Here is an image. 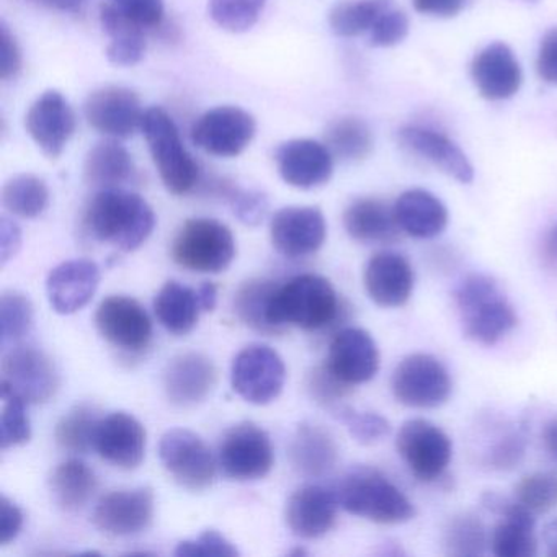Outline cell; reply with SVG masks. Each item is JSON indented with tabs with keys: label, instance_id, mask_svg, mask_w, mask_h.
Returning <instances> with one entry per match:
<instances>
[{
	"label": "cell",
	"instance_id": "obj_1",
	"mask_svg": "<svg viewBox=\"0 0 557 557\" xmlns=\"http://www.w3.org/2000/svg\"><path fill=\"white\" fill-rule=\"evenodd\" d=\"M462 334L484 347H494L518 325V315L507 295L492 276L469 273L453 292Z\"/></svg>",
	"mask_w": 557,
	"mask_h": 557
},
{
	"label": "cell",
	"instance_id": "obj_2",
	"mask_svg": "<svg viewBox=\"0 0 557 557\" xmlns=\"http://www.w3.org/2000/svg\"><path fill=\"white\" fill-rule=\"evenodd\" d=\"M87 231L100 243L123 252L139 249L156 227V214L145 198L122 188H107L90 200Z\"/></svg>",
	"mask_w": 557,
	"mask_h": 557
},
{
	"label": "cell",
	"instance_id": "obj_3",
	"mask_svg": "<svg viewBox=\"0 0 557 557\" xmlns=\"http://www.w3.org/2000/svg\"><path fill=\"white\" fill-rule=\"evenodd\" d=\"M338 504L348 513L377 524H400L413 520L416 507L406 494L374 468L351 469L337 492Z\"/></svg>",
	"mask_w": 557,
	"mask_h": 557
},
{
	"label": "cell",
	"instance_id": "obj_4",
	"mask_svg": "<svg viewBox=\"0 0 557 557\" xmlns=\"http://www.w3.org/2000/svg\"><path fill=\"white\" fill-rule=\"evenodd\" d=\"M341 301L332 283L321 275H299L278 286L270 305L273 327L295 325L302 331H319L341 314Z\"/></svg>",
	"mask_w": 557,
	"mask_h": 557
},
{
	"label": "cell",
	"instance_id": "obj_5",
	"mask_svg": "<svg viewBox=\"0 0 557 557\" xmlns=\"http://www.w3.org/2000/svg\"><path fill=\"white\" fill-rule=\"evenodd\" d=\"M141 132L164 187L177 197L194 190L200 171L171 115L161 107L146 110Z\"/></svg>",
	"mask_w": 557,
	"mask_h": 557
},
{
	"label": "cell",
	"instance_id": "obj_6",
	"mask_svg": "<svg viewBox=\"0 0 557 557\" xmlns=\"http://www.w3.org/2000/svg\"><path fill=\"white\" fill-rule=\"evenodd\" d=\"M175 263L198 273H221L236 257V240L226 224L208 218L188 220L172 246Z\"/></svg>",
	"mask_w": 557,
	"mask_h": 557
},
{
	"label": "cell",
	"instance_id": "obj_7",
	"mask_svg": "<svg viewBox=\"0 0 557 557\" xmlns=\"http://www.w3.org/2000/svg\"><path fill=\"white\" fill-rule=\"evenodd\" d=\"M397 403L412 409H436L448 403L453 381L445 364L430 354L407 355L391 380Z\"/></svg>",
	"mask_w": 557,
	"mask_h": 557
},
{
	"label": "cell",
	"instance_id": "obj_8",
	"mask_svg": "<svg viewBox=\"0 0 557 557\" xmlns=\"http://www.w3.org/2000/svg\"><path fill=\"white\" fill-rule=\"evenodd\" d=\"M396 449L420 482L440 481L453 459L451 438L426 419L406 420L397 432Z\"/></svg>",
	"mask_w": 557,
	"mask_h": 557
},
{
	"label": "cell",
	"instance_id": "obj_9",
	"mask_svg": "<svg viewBox=\"0 0 557 557\" xmlns=\"http://www.w3.org/2000/svg\"><path fill=\"white\" fill-rule=\"evenodd\" d=\"M256 119L240 107L221 106L208 110L195 122V146L214 158H237L256 138Z\"/></svg>",
	"mask_w": 557,
	"mask_h": 557
},
{
	"label": "cell",
	"instance_id": "obj_10",
	"mask_svg": "<svg viewBox=\"0 0 557 557\" xmlns=\"http://www.w3.org/2000/svg\"><path fill=\"white\" fill-rule=\"evenodd\" d=\"M286 368L282 357L267 345H249L234 358L231 383L247 403L265 406L282 394Z\"/></svg>",
	"mask_w": 557,
	"mask_h": 557
},
{
	"label": "cell",
	"instance_id": "obj_11",
	"mask_svg": "<svg viewBox=\"0 0 557 557\" xmlns=\"http://www.w3.org/2000/svg\"><path fill=\"white\" fill-rule=\"evenodd\" d=\"M220 466L234 481H259L273 468L269 433L252 422L234 425L220 443Z\"/></svg>",
	"mask_w": 557,
	"mask_h": 557
},
{
	"label": "cell",
	"instance_id": "obj_12",
	"mask_svg": "<svg viewBox=\"0 0 557 557\" xmlns=\"http://www.w3.org/2000/svg\"><path fill=\"white\" fill-rule=\"evenodd\" d=\"M159 456L165 471L182 487L205 491L210 487L216 474L213 455L207 443L185 429H172L161 438Z\"/></svg>",
	"mask_w": 557,
	"mask_h": 557
},
{
	"label": "cell",
	"instance_id": "obj_13",
	"mask_svg": "<svg viewBox=\"0 0 557 557\" xmlns=\"http://www.w3.org/2000/svg\"><path fill=\"white\" fill-rule=\"evenodd\" d=\"M27 404L48 403L60 387L53 360L40 348L14 347L2 358V383Z\"/></svg>",
	"mask_w": 557,
	"mask_h": 557
},
{
	"label": "cell",
	"instance_id": "obj_14",
	"mask_svg": "<svg viewBox=\"0 0 557 557\" xmlns=\"http://www.w3.org/2000/svg\"><path fill=\"white\" fill-rule=\"evenodd\" d=\"M145 113L138 94L128 87H102L94 90L84 103L87 123L112 139L132 138L143 128Z\"/></svg>",
	"mask_w": 557,
	"mask_h": 557
},
{
	"label": "cell",
	"instance_id": "obj_15",
	"mask_svg": "<svg viewBox=\"0 0 557 557\" xmlns=\"http://www.w3.org/2000/svg\"><path fill=\"white\" fill-rule=\"evenodd\" d=\"M76 113L66 97L48 90L35 100L25 116L28 135L47 158L58 159L76 132Z\"/></svg>",
	"mask_w": 557,
	"mask_h": 557
},
{
	"label": "cell",
	"instance_id": "obj_16",
	"mask_svg": "<svg viewBox=\"0 0 557 557\" xmlns=\"http://www.w3.org/2000/svg\"><path fill=\"white\" fill-rule=\"evenodd\" d=\"M380 348L370 332L360 327L342 329L329 347L327 370L347 386L373 380L380 371Z\"/></svg>",
	"mask_w": 557,
	"mask_h": 557
},
{
	"label": "cell",
	"instance_id": "obj_17",
	"mask_svg": "<svg viewBox=\"0 0 557 557\" xmlns=\"http://www.w3.org/2000/svg\"><path fill=\"white\" fill-rule=\"evenodd\" d=\"M325 236L327 224L319 208H283L270 224L273 247L288 259H301L318 252L324 246Z\"/></svg>",
	"mask_w": 557,
	"mask_h": 557
},
{
	"label": "cell",
	"instance_id": "obj_18",
	"mask_svg": "<svg viewBox=\"0 0 557 557\" xmlns=\"http://www.w3.org/2000/svg\"><path fill=\"white\" fill-rule=\"evenodd\" d=\"M154 504V494L148 487L110 492L97 504L92 521L109 536H132L151 524Z\"/></svg>",
	"mask_w": 557,
	"mask_h": 557
},
{
	"label": "cell",
	"instance_id": "obj_19",
	"mask_svg": "<svg viewBox=\"0 0 557 557\" xmlns=\"http://www.w3.org/2000/svg\"><path fill=\"white\" fill-rule=\"evenodd\" d=\"M96 324L100 335L123 350L139 351L148 347L152 324L148 312L136 299L110 296L97 309Z\"/></svg>",
	"mask_w": 557,
	"mask_h": 557
},
{
	"label": "cell",
	"instance_id": "obj_20",
	"mask_svg": "<svg viewBox=\"0 0 557 557\" xmlns=\"http://www.w3.org/2000/svg\"><path fill=\"white\" fill-rule=\"evenodd\" d=\"M364 289L380 308H403L416 285L412 263L403 253L383 250L374 253L364 267Z\"/></svg>",
	"mask_w": 557,
	"mask_h": 557
},
{
	"label": "cell",
	"instance_id": "obj_21",
	"mask_svg": "<svg viewBox=\"0 0 557 557\" xmlns=\"http://www.w3.org/2000/svg\"><path fill=\"white\" fill-rule=\"evenodd\" d=\"M334 156L324 143L292 139L276 151V165L286 184L301 190L322 187L334 174Z\"/></svg>",
	"mask_w": 557,
	"mask_h": 557
},
{
	"label": "cell",
	"instance_id": "obj_22",
	"mask_svg": "<svg viewBox=\"0 0 557 557\" xmlns=\"http://www.w3.org/2000/svg\"><path fill=\"white\" fill-rule=\"evenodd\" d=\"M471 79L482 99L500 102L517 96L523 84V73L511 48L495 41L475 54Z\"/></svg>",
	"mask_w": 557,
	"mask_h": 557
},
{
	"label": "cell",
	"instance_id": "obj_23",
	"mask_svg": "<svg viewBox=\"0 0 557 557\" xmlns=\"http://www.w3.org/2000/svg\"><path fill=\"white\" fill-rule=\"evenodd\" d=\"M397 139L404 149L419 156L459 184L468 185L474 181V168L468 156L448 136L435 129L409 125L399 129Z\"/></svg>",
	"mask_w": 557,
	"mask_h": 557
},
{
	"label": "cell",
	"instance_id": "obj_24",
	"mask_svg": "<svg viewBox=\"0 0 557 557\" xmlns=\"http://www.w3.org/2000/svg\"><path fill=\"white\" fill-rule=\"evenodd\" d=\"M94 448L116 468L136 469L145 459V426L132 413H110L97 425Z\"/></svg>",
	"mask_w": 557,
	"mask_h": 557
},
{
	"label": "cell",
	"instance_id": "obj_25",
	"mask_svg": "<svg viewBox=\"0 0 557 557\" xmlns=\"http://www.w3.org/2000/svg\"><path fill=\"white\" fill-rule=\"evenodd\" d=\"M216 384V367L203 354L188 351L169 361L164 371V391L177 407L203 403Z\"/></svg>",
	"mask_w": 557,
	"mask_h": 557
},
{
	"label": "cell",
	"instance_id": "obj_26",
	"mask_svg": "<svg viewBox=\"0 0 557 557\" xmlns=\"http://www.w3.org/2000/svg\"><path fill=\"white\" fill-rule=\"evenodd\" d=\"M338 505L335 492L321 485H305L289 497L286 523L296 536L318 540L334 528Z\"/></svg>",
	"mask_w": 557,
	"mask_h": 557
},
{
	"label": "cell",
	"instance_id": "obj_27",
	"mask_svg": "<svg viewBox=\"0 0 557 557\" xmlns=\"http://www.w3.org/2000/svg\"><path fill=\"white\" fill-rule=\"evenodd\" d=\"M100 283V270L92 260H70L51 270L47 292L50 305L60 314L74 312L89 305Z\"/></svg>",
	"mask_w": 557,
	"mask_h": 557
},
{
	"label": "cell",
	"instance_id": "obj_28",
	"mask_svg": "<svg viewBox=\"0 0 557 557\" xmlns=\"http://www.w3.org/2000/svg\"><path fill=\"white\" fill-rule=\"evenodd\" d=\"M393 208L400 231L413 239H435L448 226L445 205L423 188L404 191Z\"/></svg>",
	"mask_w": 557,
	"mask_h": 557
},
{
	"label": "cell",
	"instance_id": "obj_29",
	"mask_svg": "<svg viewBox=\"0 0 557 557\" xmlns=\"http://www.w3.org/2000/svg\"><path fill=\"white\" fill-rule=\"evenodd\" d=\"M344 227L360 244H394L403 236L394 208L377 198L355 200L345 210Z\"/></svg>",
	"mask_w": 557,
	"mask_h": 557
},
{
	"label": "cell",
	"instance_id": "obj_30",
	"mask_svg": "<svg viewBox=\"0 0 557 557\" xmlns=\"http://www.w3.org/2000/svg\"><path fill=\"white\" fill-rule=\"evenodd\" d=\"M289 456L296 471L308 478H322L337 465V443L322 426L302 423L293 436Z\"/></svg>",
	"mask_w": 557,
	"mask_h": 557
},
{
	"label": "cell",
	"instance_id": "obj_31",
	"mask_svg": "<svg viewBox=\"0 0 557 557\" xmlns=\"http://www.w3.org/2000/svg\"><path fill=\"white\" fill-rule=\"evenodd\" d=\"M133 174L135 162L119 139L107 138L106 141L97 143L87 152L84 161V181L99 190L120 188Z\"/></svg>",
	"mask_w": 557,
	"mask_h": 557
},
{
	"label": "cell",
	"instance_id": "obj_32",
	"mask_svg": "<svg viewBox=\"0 0 557 557\" xmlns=\"http://www.w3.org/2000/svg\"><path fill=\"white\" fill-rule=\"evenodd\" d=\"M100 22L112 41L107 48L110 63L120 67H132L145 58V28L138 27L112 4L102 5Z\"/></svg>",
	"mask_w": 557,
	"mask_h": 557
},
{
	"label": "cell",
	"instance_id": "obj_33",
	"mask_svg": "<svg viewBox=\"0 0 557 557\" xmlns=\"http://www.w3.org/2000/svg\"><path fill=\"white\" fill-rule=\"evenodd\" d=\"M154 311L165 331L174 335H187L194 331L203 308L198 292L172 280L156 296Z\"/></svg>",
	"mask_w": 557,
	"mask_h": 557
},
{
	"label": "cell",
	"instance_id": "obj_34",
	"mask_svg": "<svg viewBox=\"0 0 557 557\" xmlns=\"http://www.w3.org/2000/svg\"><path fill=\"white\" fill-rule=\"evenodd\" d=\"M50 484L54 502L66 511L81 510L97 491L96 474L81 459L61 462L54 469Z\"/></svg>",
	"mask_w": 557,
	"mask_h": 557
},
{
	"label": "cell",
	"instance_id": "obj_35",
	"mask_svg": "<svg viewBox=\"0 0 557 557\" xmlns=\"http://www.w3.org/2000/svg\"><path fill=\"white\" fill-rule=\"evenodd\" d=\"M324 145L341 161H363L373 151V132L358 116H342L325 129Z\"/></svg>",
	"mask_w": 557,
	"mask_h": 557
},
{
	"label": "cell",
	"instance_id": "obj_36",
	"mask_svg": "<svg viewBox=\"0 0 557 557\" xmlns=\"http://www.w3.org/2000/svg\"><path fill=\"white\" fill-rule=\"evenodd\" d=\"M443 547L448 556H482L491 547V533L474 513H458L449 518L443 530Z\"/></svg>",
	"mask_w": 557,
	"mask_h": 557
},
{
	"label": "cell",
	"instance_id": "obj_37",
	"mask_svg": "<svg viewBox=\"0 0 557 557\" xmlns=\"http://www.w3.org/2000/svg\"><path fill=\"white\" fill-rule=\"evenodd\" d=\"M2 203L14 216L34 220L40 216L50 203V188L44 178L34 174H21L5 182Z\"/></svg>",
	"mask_w": 557,
	"mask_h": 557
},
{
	"label": "cell",
	"instance_id": "obj_38",
	"mask_svg": "<svg viewBox=\"0 0 557 557\" xmlns=\"http://www.w3.org/2000/svg\"><path fill=\"white\" fill-rule=\"evenodd\" d=\"M391 4V0H347L329 12V25L337 37H360L373 28Z\"/></svg>",
	"mask_w": 557,
	"mask_h": 557
},
{
	"label": "cell",
	"instance_id": "obj_39",
	"mask_svg": "<svg viewBox=\"0 0 557 557\" xmlns=\"http://www.w3.org/2000/svg\"><path fill=\"white\" fill-rule=\"evenodd\" d=\"M278 285L270 280H249L240 286L234 298V309L240 321L263 334H275L269 319L270 305Z\"/></svg>",
	"mask_w": 557,
	"mask_h": 557
},
{
	"label": "cell",
	"instance_id": "obj_40",
	"mask_svg": "<svg viewBox=\"0 0 557 557\" xmlns=\"http://www.w3.org/2000/svg\"><path fill=\"white\" fill-rule=\"evenodd\" d=\"M536 518H500L491 531V550L497 557H534Z\"/></svg>",
	"mask_w": 557,
	"mask_h": 557
},
{
	"label": "cell",
	"instance_id": "obj_41",
	"mask_svg": "<svg viewBox=\"0 0 557 557\" xmlns=\"http://www.w3.org/2000/svg\"><path fill=\"white\" fill-rule=\"evenodd\" d=\"M100 419L96 410L89 406H77L60 420L57 425V442L61 448L70 453L90 451L96 440L97 425Z\"/></svg>",
	"mask_w": 557,
	"mask_h": 557
},
{
	"label": "cell",
	"instance_id": "obj_42",
	"mask_svg": "<svg viewBox=\"0 0 557 557\" xmlns=\"http://www.w3.org/2000/svg\"><path fill=\"white\" fill-rule=\"evenodd\" d=\"M269 0H208L211 21L230 32L244 34L256 27Z\"/></svg>",
	"mask_w": 557,
	"mask_h": 557
},
{
	"label": "cell",
	"instance_id": "obj_43",
	"mask_svg": "<svg viewBox=\"0 0 557 557\" xmlns=\"http://www.w3.org/2000/svg\"><path fill=\"white\" fill-rule=\"evenodd\" d=\"M34 325V305L24 293L9 289L0 298V334L2 345L21 341Z\"/></svg>",
	"mask_w": 557,
	"mask_h": 557
},
{
	"label": "cell",
	"instance_id": "obj_44",
	"mask_svg": "<svg viewBox=\"0 0 557 557\" xmlns=\"http://www.w3.org/2000/svg\"><path fill=\"white\" fill-rule=\"evenodd\" d=\"M513 497L534 515L549 513L557 507V475L553 472L524 475L515 485Z\"/></svg>",
	"mask_w": 557,
	"mask_h": 557
},
{
	"label": "cell",
	"instance_id": "obj_45",
	"mask_svg": "<svg viewBox=\"0 0 557 557\" xmlns=\"http://www.w3.org/2000/svg\"><path fill=\"white\" fill-rule=\"evenodd\" d=\"M2 400L4 409L0 417V443L2 448L25 445L32 438L30 419L25 410V400L12 393L8 387H2Z\"/></svg>",
	"mask_w": 557,
	"mask_h": 557
},
{
	"label": "cell",
	"instance_id": "obj_46",
	"mask_svg": "<svg viewBox=\"0 0 557 557\" xmlns=\"http://www.w3.org/2000/svg\"><path fill=\"white\" fill-rule=\"evenodd\" d=\"M332 413L347 425L348 432L360 445H374L391 433L389 420L380 413L360 412L344 404L332 407Z\"/></svg>",
	"mask_w": 557,
	"mask_h": 557
},
{
	"label": "cell",
	"instance_id": "obj_47",
	"mask_svg": "<svg viewBox=\"0 0 557 557\" xmlns=\"http://www.w3.org/2000/svg\"><path fill=\"white\" fill-rule=\"evenodd\" d=\"M528 449V435L524 426L508 429L495 440L494 445L484 453L482 462L494 471H511L521 465Z\"/></svg>",
	"mask_w": 557,
	"mask_h": 557
},
{
	"label": "cell",
	"instance_id": "obj_48",
	"mask_svg": "<svg viewBox=\"0 0 557 557\" xmlns=\"http://www.w3.org/2000/svg\"><path fill=\"white\" fill-rule=\"evenodd\" d=\"M409 17L403 11L387 9L370 30L371 47L391 48L403 44L409 35Z\"/></svg>",
	"mask_w": 557,
	"mask_h": 557
},
{
	"label": "cell",
	"instance_id": "obj_49",
	"mask_svg": "<svg viewBox=\"0 0 557 557\" xmlns=\"http://www.w3.org/2000/svg\"><path fill=\"white\" fill-rule=\"evenodd\" d=\"M175 556L178 557H195V556H218V557H234L239 556V550L236 549L231 541H227L223 534L218 533L216 530H207L201 533L197 540L182 541L175 549Z\"/></svg>",
	"mask_w": 557,
	"mask_h": 557
},
{
	"label": "cell",
	"instance_id": "obj_50",
	"mask_svg": "<svg viewBox=\"0 0 557 557\" xmlns=\"http://www.w3.org/2000/svg\"><path fill=\"white\" fill-rule=\"evenodd\" d=\"M110 4L145 30L159 27L164 21V0H110Z\"/></svg>",
	"mask_w": 557,
	"mask_h": 557
},
{
	"label": "cell",
	"instance_id": "obj_51",
	"mask_svg": "<svg viewBox=\"0 0 557 557\" xmlns=\"http://www.w3.org/2000/svg\"><path fill=\"white\" fill-rule=\"evenodd\" d=\"M231 203H233L234 213L237 214L243 223L259 224L269 210V200L265 195L253 190H234L231 191Z\"/></svg>",
	"mask_w": 557,
	"mask_h": 557
},
{
	"label": "cell",
	"instance_id": "obj_52",
	"mask_svg": "<svg viewBox=\"0 0 557 557\" xmlns=\"http://www.w3.org/2000/svg\"><path fill=\"white\" fill-rule=\"evenodd\" d=\"M311 391L314 394L318 403L325 404V406L335 407L341 404V400L350 393V386L338 381L327 367L321 368L315 371L311 376Z\"/></svg>",
	"mask_w": 557,
	"mask_h": 557
},
{
	"label": "cell",
	"instance_id": "obj_53",
	"mask_svg": "<svg viewBox=\"0 0 557 557\" xmlns=\"http://www.w3.org/2000/svg\"><path fill=\"white\" fill-rule=\"evenodd\" d=\"M22 50L5 22L0 24V77L15 79L22 71Z\"/></svg>",
	"mask_w": 557,
	"mask_h": 557
},
{
	"label": "cell",
	"instance_id": "obj_54",
	"mask_svg": "<svg viewBox=\"0 0 557 557\" xmlns=\"http://www.w3.org/2000/svg\"><path fill=\"white\" fill-rule=\"evenodd\" d=\"M537 76L550 86H557V27L546 32L536 58Z\"/></svg>",
	"mask_w": 557,
	"mask_h": 557
},
{
	"label": "cell",
	"instance_id": "obj_55",
	"mask_svg": "<svg viewBox=\"0 0 557 557\" xmlns=\"http://www.w3.org/2000/svg\"><path fill=\"white\" fill-rule=\"evenodd\" d=\"M22 527H24V511L11 498L2 495L0 498V544L5 546L14 541L21 534Z\"/></svg>",
	"mask_w": 557,
	"mask_h": 557
},
{
	"label": "cell",
	"instance_id": "obj_56",
	"mask_svg": "<svg viewBox=\"0 0 557 557\" xmlns=\"http://www.w3.org/2000/svg\"><path fill=\"white\" fill-rule=\"evenodd\" d=\"M466 0H412L419 14L430 17L453 18L465 9Z\"/></svg>",
	"mask_w": 557,
	"mask_h": 557
},
{
	"label": "cell",
	"instance_id": "obj_57",
	"mask_svg": "<svg viewBox=\"0 0 557 557\" xmlns=\"http://www.w3.org/2000/svg\"><path fill=\"white\" fill-rule=\"evenodd\" d=\"M22 246V231L14 221L2 218L0 221V252H2V265L17 256Z\"/></svg>",
	"mask_w": 557,
	"mask_h": 557
},
{
	"label": "cell",
	"instance_id": "obj_58",
	"mask_svg": "<svg viewBox=\"0 0 557 557\" xmlns=\"http://www.w3.org/2000/svg\"><path fill=\"white\" fill-rule=\"evenodd\" d=\"M541 262L544 269L557 275V223L553 224L541 243Z\"/></svg>",
	"mask_w": 557,
	"mask_h": 557
},
{
	"label": "cell",
	"instance_id": "obj_59",
	"mask_svg": "<svg viewBox=\"0 0 557 557\" xmlns=\"http://www.w3.org/2000/svg\"><path fill=\"white\" fill-rule=\"evenodd\" d=\"M541 440H543V446L547 455L554 461H557V417L547 420L546 425L543 426V432H541Z\"/></svg>",
	"mask_w": 557,
	"mask_h": 557
},
{
	"label": "cell",
	"instance_id": "obj_60",
	"mask_svg": "<svg viewBox=\"0 0 557 557\" xmlns=\"http://www.w3.org/2000/svg\"><path fill=\"white\" fill-rule=\"evenodd\" d=\"M32 2L41 5V8L51 9V11L76 12L83 8L86 0H32Z\"/></svg>",
	"mask_w": 557,
	"mask_h": 557
},
{
	"label": "cell",
	"instance_id": "obj_61",
	"mask_svg": "<svg viewBox=\"0 0 557 557\" xmlns=\"http://www.w3.org/2000/svg\"><path fill=\"white\" fill-rule=\"evenodd\" d=\"M543 543L549 557H557V517L543 528Z\"/></svg>",
	"mask_w": 557,
	"mask_h": 557
},
{
	"label": "cell",
	"instance_id": "obj_62",
	"mask_svg": "<svg viewBox=\"0 0 557 557\" xmlns=\"http://www.w3.org/2000/svg\"><path fill=\"white\" fill-rule=\"evenodd\" d=\"M198 298H200L201 308L203 311H213L216 308L218 301V289L213 283H205L201 288L198 289Z\"/></svg>",
	"mask_w": 557,
	"mask_h": 557
},
{
	"label": "cell",
	"instance_id": "obj_63",
	"mask_svg": "<svg viewBox=\"0 0 557 557\" xmlns=\"http://www.w3.org/2000/svg\"><path fill=\"white\" fill-rule=\"evenodd\" d=\"M521 2H524V4H536L540 0H521Z\"/></svg>",
	"mask_w": 557,
	"mask_h": 557
}]
</instances>
